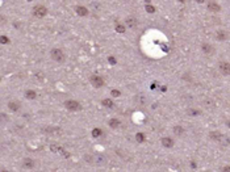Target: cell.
<instances>
[{
    "mask_svg": "<svg viewBox=\"0 0 230 172\" xmlns=\"http://www.w3.org/2000/svg\"><path fill=\"white\" fill-rule=\"evenodd\" d=\"M145 8H146V11H147V12H149V13H154V12H155V8H154L153 5H149V4H146V7H145Z\"/></svg>",
    "mask_w": 230,
    "mask_h": 172,
    "instance_id": "cell-25",
    "label": "cell"
},
{
    "mask_svg": "<svg viewBox=\"0 0 230 172\" xmlns=\"http://www.w3.org/2000/svg\"><path fill=\"white\" fill-rule=\"evenodd\" d=\"M222 171H230V166H226V167H224V168H222Z\"/></svg>",
    "mask_w": 230,
    "mask_h": 172,
    "instance_id": "cell-28",
    "label": "cell"
},
{
    "mask_svg": "<svg viewBox=\"0 0 230 172\" xmlns=\"http://www.w3.org/2000/svg\"><path fill=\"white\" fill-rule=\"evenodd\" d=\"M101 104L105 108H108V109H112V108H114V103L110 99H104L103 101H101Z\"/></svg>",
    "mask_w": 230,
    "mask_h": 172,
    "instance_id": "cell-18",
    "label": "cell"
},
{
    "mask_svg": "<svg viewBox=\"0 0 230 172\" xmlns=\"http://www.w3.org/2000/svg\"><path fill=\"white\" fill-rule=\"evenodd\" d=\"M188 114H189V116H192V117H196V116H199V114H200V110H197V109H189V110H188Z\"/></svg>",
    "mask_w": 230,
    "mask_h": 172,
    "instance_id": "cell-24",
    "label": "cell"
},
{
    "mask_svg": "<svg viewBox=\"0 0 230 172\" xmlns=\"http://www.w3.org/2000/svg\"><path fill=\"white\" fill-rule=\"evenodd\" d=\"M50 58H51L54 62H57V63H63L64 59H66V55H64L63 50H61V49H53L51 51H50Z\"/></svg>",
    "mask_w": 230,
    "mask_h": 172,
    "instance_id": "cell-1",
    "label": "cell"
},
{
    "mask_svg": "<svg viewBox=\"0 0 230 172\" xmlns=\"http://www.w3.org/2000/svg\"><path fill=\"white\" fill-rule=\"evenodd\" d=\"M103 135V130L101 129H99V127H95L92 130V137L93 138H100Z\"/></svg>",
    "mask_w": 230,
    "mask_h": 172,
    "instance_id": "cell-20",
    "label": "cell"
},
{
    "mask_svg": "<svg viewBox=\"0 0 230 172\" xmlns=\"http://www.w3.org/2000/svg\"><path fill=\"white\" fill-rule=\"evenodd\" d=\"M208 11H210V12H213V13H217L221 11V5L217 4L216 2H209L208 3Z\"/></svg>",
    "mask_w": 230,
    "mask_h": 172,
    "instance_id": "cell-10",
    "label": "cell"
},
{
    "mask_svg": "<svg viewBox=\"0 0 230 172\" xmlns=\"http://www.w3.org/2000/svg\"><path fill=\"white\" fill-rule=\"evenodd\" d=\"M7 106H8V109L12 110V112H17V110L20 109V104L17 103V101H9Z\"/></svg>",
    "mask_w": 230,
    "mask_h": 172,
    "instance_id": "cell-15",
    "label": "cell"
},
{
    "mask_svg": "<svg viewBox=\"0 0 230 172\" xmlns=\"http://www.w3.org/2000/svg\"><path fill=\"white\" fill-rule=\"evenodd\" d=\"M34 167V162L30 159V158H25L23 162V168L24 170H32Z\"/></svg>",
    "mask_w": 230,
    "mask_h": 172,
    "instance_id": "cell-13",
    "label": "cell"
},
{
    "mask_svg": "<svg viewBox=\"0 0 230 172\" xmlns=\"http://www.w3.org/2000/svg\"><path fill=\"white\" fill-rule=\"evenodd\" d=\"M229 38V34L226 30H217L216 32V39H218V41H226V39Z\"/></svg>",
    "mask_w": 230,
    "mask_h": 172,
    "instance_id": "cell-9",
    "label": "cell"
},
{
    "mask_svg": "<svg viewBox=\"0 0 230 172\" xmlns=\"http://www.w3.org/2000/svg\"><path fill=\"white\" fill-rule=\"evenodd\" d=\"M218 70H220V72H221L222 75L228 76V75H230V63H229V62H225V60H222V62L218 63Z\"/></svg>",
    "mask_w": 230,
    "mask_h": 172,
    "instance_id": "cell-5",
    "label": "cell"
},
{
    "mask_svg": "<svg viewBox=\"0 0 230 172\" xmlns=\"http://www.w3.org/2000/svg\"><path fill=\"white\" fill-rule=\"evenodd\" d=\"M145 2H147V3H150V2H151V0H145Z\"/></svg>",
    "mask_w": 230,
    "mask_h": 172,
    "instance_id": "cell-31",
    "label": "cell"
},
{
    "mask_svg": "<svg viewBox=\"0 0 230 172\" xmlns=\"http://www.w3.org/2000/svg\"><path fill=\"white\" fill-rule=\"evenodd\" d=\"M195 2H196V3H200V4H201V3H204L205 0H195Z\"/></svg>",
    "mask_w": 230,
    "mask_h": 172,
    "instance_id": "cell-29",
    "label": "cell"
},
{
    "mask_svg": "<svg viewBox=\"0 0 230 172\" xmlns=\"http://www.w3.org/2000/svg\"><path fill=\"white\" fill-rule=\"evenodd\" d=\"M33 15L36 17H44L48 15V8L45 5H36L33 8Z\"/></svg>",
    "mask_w": 230,
    "mask_h": 172,
    "instance_id": "cell-4",
    "label": "cell"
},
{
    "mask_svg": "<svg viewBox=\"0 0 230 172\" xmlns=\"http://www.w3.org/2000/svg\"><path fill=\"white\" fill-rule=\"evenodd\" d=\"M125 24H126L129 28H135L137 26V20L133 19V17H129V19L125 20Z\"/></svg>",
    "mask_w": 230,
    "mask_h": 172,
    "instance_id": "cell-19",
    "label": "cell"
},
{
    "mask_svg": "<svg viewBox=\"0 0 230 172\" xmlns=\"http://www.w3.org/2000/svg\"><path fill=\"white\" fill-rule=\"evenodd\" d=\"M26 2H32V0H26Z\"/></svg>",
    "mask_w": 230,
    "mask_h": 172,
    "instance_id": "cell-33",
    "label": "cell"
},
{
    "mask_svg": "<svg viewBox=\"0 0 230 172\" xmlns=\"http://www.w3.org/2000/svg\"><path fill=\"white\" fill-rule=\"evenodd\" d=\"M108 62H109V64H116L117 63V60H116V58H113V57H108Z\"/></svg>",
    "mask_w": 230,
    "mask_h": 172,
    "instance_id": "cell-27",
    "label": "cell"
},
{
    "mask_svg": "<svg viewBox=\"0 0 230 172\" xmlns=\"http://www.w3.org/2000/svg\"><path fill=\"white\" fill-rule=\"evenodd\" d=\"M160 142H162V146H163V147H166V149H172V147H174V145H175L174 139L170 138V137H163Z\"/></svg>",
    "mask_w": 230,
    "mask_h": 172,
    "instance_id": "cell-7",
    "label": "cell"
},
{
    "mask_svg": "<svg viewBox=\"0 0 230 172\" xmlns=\"http://www.w3.org/2000/svg\"><path fill=\"white\" fill-rule=\"evenodd\" d=\"M44 133H48V134H61L62 130L58 127V126H46L45 129H42Z\"/></svg>",
    "mask_w": 230,
    "mask_h": 172,
    "instance_id": "cell-8",
    "label": "cell"
},
{
    "mask_svg": "<svg viewBox=\"0 0 230 172\" xmlns=\"http://www.w3.org/2000/svg\"><path fill=\"white\" fill-rule=\"evenodd\" d=\"M63 105H64V108L67 110H70V112H78V110L82 109L80 103L76 101V100H66V101L63 103Z\"/></svg>",
    "mask_w": 230,
    "mask_h": 172,
    "instance_id": "cell-2",
    "label": "cell"
},
{
    "mask_svg": "<svg viewBox=\"0 0 230 172\" xmlns=\"http://www.w3.org/2000/svg\"><path fill=\"white\" fill-rule=\"evenodd\" d=\"M108 125H109L112 129H118L121 126V121L118 120V118H110L109 122H108Z\"/></svg>",
    "mask_w": 230,
    "mask_h": 172,
    "instance_id": "cell-14",
    "label": "cell"
},
{
    "mask_svg": "<svg viewBox=\"0 0 230 172\" xmlns=\"http://www.w3.org/2000/svg\"><path fill=\"white\" fill-rule=\"evenodd\" d=\"M25 97L28 100H34L37 97V94H36V91H33V89H28V91H25Z\"/></svg>",
    "mask_w": 230,
    "mask_h": 172,
    "instance_id": "cell-17",
    "label": "cell"
},
{
    "mask_svg": "<svg viewBox=\"0 0 230 172\" xmlns=\"http://www.w3.org/2000/svg\"><path fill=\"white\" fill-rule=\"evenodd\" d=\"M116 32H117V33H125V25L117 24L116 25Z\"/></svg>",
    "mask_w": 230,
    "mask_h": 172,
    "instance_id": "cell-23",
    "label": "cell"
},
{
    "mask_svg": "<svg viewBox=\"0 0 230 172\" xmlns=\"http://www.w3.org/2000/svg\"><path fill=\"white\" fill-rule=\"evenodd\" d=\"M201 51H203L205 55H213L214 48H213V45L208 44V42H204V44H201Z\"/></svg>",
    "mask_w": 230,
    "mask_h": 172,
    "instance_id": "cell-6",
    "label": "cell"
},
{
    "mask_svg": "<svg viewBox=\"0 0 230 172\" xmlns=\"http://www.w3.org/2000/svg\"><path fill=\"white\" fill-rule=\"evenodd\" d=\"M174 134L178 135V137H182V135L184 134V127H183L182 125H175L174 126Z\"/></svg>",
    "mask_w": 230,
    "mask_h": 172,
    "instance_id": "cell-16",
    "label": "cell"
},
{
    "mask_svg": "<svg viewBox=\"0 0 230 172\" xmlns=\"http://www.w3.org/2000/svg\"><path fill=\"white\" fill-rule=\"evenodd\" d=\"M89 81H91V84L93 85L95 88H101L104 84H105V81H104V79L100 76V75H92L91 78H89Z\"/></svg>",
    "mask_w": 230,
    "mask_h": 172,
    "instance_id": "cell-3",
    "label": "cell"
},
{
    "mask_svg": "<svg viewBox=\"0 0 230 172\" xmlns=\"http://www.w3.org/2000/svg\"><path fill=\"white\" fill-rule=\"evenodd\" d=\"M75 12L78 13L79 16H83V17H85V16H88V9L85 8V7H83V5H76L75 7Z\"/></svg>",
    "mask_w": 230,
    "mask_h": 172,
    "instance_id": "cell-12",
    "label": "cell"
},
{
    "mask_svg": "<svg viewBox=\"0 0 230 172\" xmlns=\"http://www.w3.org/2000/svg\"><path fill=\"white\" fill-rule=\"evenodd\" d=\"M110 95H112L113 97H118V96H121L120 91H117V89H112V91H110Z\"/></svg>",
    "mask_w": 230,
    "mask_h": 172,
    "instance_id": "cell-26",
    "label": "cell"
},
{
    "mask_svg": "<svg viewBox=\"0 0 230 172\" xmlns=\"http://www.w3.org/2000/svg\"><path fill=\"white\" fill-rule=\"evenodd\" d=\"M135 141H137L138 143H143L146 141V135L143 133H137L135 134Z\"/></svg>",
    "mask_w": 230,
    "mask_h": 172,
    "instance_id": "cell-21",
    "label": "cell"
},
{
    "mask_svg": "<svg viewBox=\"0 0 230 172\" xmlns=\"http://www.w3.org/2000/svg\"><path fill=\"white\" fill-rule=\"evenodd\" d=\"M179 2H182V3H183V2H185V0H179Z\"/></svg>",
    "mask_w": 230,
    "mask_h": 172,
    "instance_id": "cell-32",
    "label": "cell"
},
{
    "mask_svg": "<svg viewBox=\"0 0 230 172\" xmlns=\"http://www.w3.org/2000/svg\"><path fill=\"white\" fill-rule=\"evenodd\" d=\"M222 137H224V134H222V133H220V131H212V133H209V138L212 139V141H214V142H218V143L221 142Z\"/></svg>",
    "mask_w": 230,
    "mask_h": 172,
    "instance_id": "cell-11",
    "label": "cell"
},
{
    "mask_svg": "<svg viewBox=\"0 0 230 172\" xmlns=\"http://www.w3.org/2000/svg\"><path fill=\"white\" fill-rule=\"evenodd\" d=\"M226 125H228V127H230V121H228V122H226Z\"/></svg>",
    "mask_w": 230,
    "mask_h": 172,
    "instance_id": "cell-30",
    "label": "cell"
},
{
    "mask_svg": "<svg viewBox=\"0 0 230 172\" xmlns=\"http://www.w3.org/2000/svg\"><path fill=\"white\" fill-rule=\"evenodd\" d=\"M0 42H2V45H7L11 42V39L7 35H0Z\"/></svg>",
    "mask_w": 230,
    "mask_h": 172,
    "instance_id": "cell-22",
    "label": "cell"
}]
</instances>
